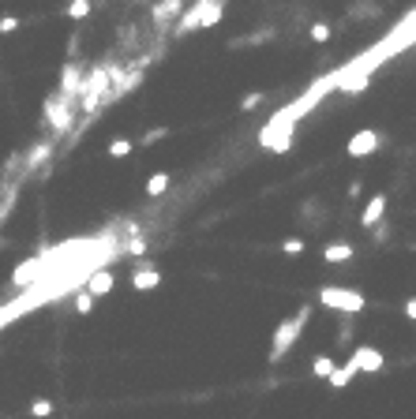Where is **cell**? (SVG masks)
I'll return each mask as SVG.
<instances>
[{
    "instance_id": "1",
    "label": "cell",
    "mask_w": 416,
    "mask_h": 419,
    "mask_svg": "<svg viewBox=\"0 0 416 419\" xmlns=\"http://www.w3.org/2000/svg\"><path fill=\"white\" fill-rule=\"evenodd\" d=\"M315 304L327 307V311H337V314H360L364 311V292H356V288H342V285H322L315 292Z\"/></svg>"
},
{
    "instance_id": "29",
    "label": "cell",
    "mask_w": 416,
    "mask_h": 419,
    "mask_svg": "<svg viewBox=\"0 0 416 419\" xmlns=\"http://www.w3.org/2000/svg\"><path fill=\"white\" fill-rule=\"evenodd\" d=\"M405 318H409V322H416V296H412V299H405Z\"/></svg>"
},
{
    "instance_id": "14",
    "label": "cell",
    "mask_w": 416,
    "mask_h": 419,
    "mask_svg": "<svg viewBox=\"0 0 416 419\" xmlns=\"http://www.w3.org/2000/svg\"><path fill=\"white\" fill-rule=\"evenodd\" d=\"M322 258L327 262H349L353 258V243H327L322 247Z\"/></svg>"
},
{
    "instance_id": "15",
    "label": "cell",
    "mask_w": 416,
    "mask_h": 419,
    "mask_svg": "<svg viewBox=\"0 0 416 419\" xmlns=\"http://www.w3.org/2000/svg\"><path fill=\"white\" fill-rule=\"evenodd\" d=\"M222 19V0H206V11H203V30H210V26Z\"/></svg>"
},
{
    "instance_id": "22",
    "label": "cell",
    "mask_w": 416,
    "mask_h": 419,
    "mask_svg": "<svg viewBox=\"0 0 416 419\" xmlns=\"http://www.w3.org/2000/svg\"><path fill=\"white\" fill-rule=\"evenodd\" d=\"M308 34H311V42H319V45H322V42H330V34H334V30H330L327 23H315Z\"/></svg>"
},
{
    "instance_id": "12",
    "label": "cell",
    "mask_w": 416,
    "mask_h": 419,
    "mask_svg": "<svg viewBox=\"0 0 416 419\" xmlns=\"http://www.w3.org/2000/svg\"><path fill=\"white\" fill-rule=\"evenodd\" d=\"M158 285H162V270H154V266L132 270V288H139V292H150V288H158Z\"/></svg>"
},
{
    "instance_id": "13",
    "label": "cell",
    "mask_w": 416,
    "mask_h": 419,
    "mask_svg": "<svg viewBox=\"0 0 416 419\" xmlns=\"http://www.w3.org/2000/svg\"><path fill=\"white\" fill-rule=\"evenodd\" d=\"M353 374H360V371H356V363H353V360H345V367H337V371L327 378V382H330V389H345L349 382H353Z\"/></svg>"
},
{
    "instance_id": "23",
    "label": "cell",
    "mask_w": 416,
    "mask_h": 419,
    "mask_svg": "<svg viewBox=\"0 0 416 419\" xmlns=\"http://www.w3.org/2000/svg\"><path fill=\"white\" fill-rule=\"evenodd\" d=\"M30 415H38V419L53 415V401H45V397H42V401H34V404H30Z\"/></svg>"
},
{
    "instance_id": "26",
    "label": "cell",
    "mask_w": 416,
    "mask_h": 419,
    "mask_svg": "<svg viewBox=\"0 0 416 419\" xmlns=\"http://www.w3.org/2000/svg\"><path fill=\"white\" fill-rule=\"evenodd\" d=\"M281 247H285V255H300L304 251V240H285Z\"/></svg>"
},
{
    "instance_id": "21",
    "label": "cell",
    "mask_w": 416,
    "mask_h": 419,
    "mask_svg": "<svg viewBox=\"0 0 416 419\" xmlns=\"http://www.w3.org/2000/svg\"><path fill=\"white\" fill-rule=\"evenodd\" d=\"M49 150H53V142H38V147H34V154L27 157V168H34L38 161H42V157H49Z\"/></svg>"
},
{
    "instance_id": "6",
    "label": "cell",
    "mask_w": 416,
    "mask_h": 419,
    "mask_svg": "<svg viewBox=\"0 0 416 419\" xmlns=\"http://www.w3.org/2000/svg\"><path fill=\"white\" fill-rule=\"evenodd\" d=\"M57 94H64L68 101H79V94H83V75H79V64H75V60H68V64H64Z\"/></svg>"
},
{
    "instance_id": "18",
    "label": "cell",
    "mask_w": 416,
    "mask_h": 419,
    "mask_svg": "<svg viewBox=\"0 0 416 419\" xmlns=\"http://www.w3.org/2000/svg\"><path fill=\"white\" fill-rule=\"evenodd\" d=\"M162 191H169V176L165 173H154L147 180V195H162Z\"/></svg>"
},
{
    "instance_id": "27",
    "label": "cell",
    "mask_w": 416,
    "mask_h": 419,
    "mask_svg": "<svg viewBox=\"0 0 416 419\" xmlns=\"http://www.w3.org/2000/svg\"><path fill=\"white\" fill-rule=\"evenodd\" d=\"M353 333H356V330H353V322H345V326H342V333H337V345H345V340H353Z\"/></svg>"
},
{
    "instance_id": "3",
    "label": "cell",
    "mask_w": 416,
    "mask_h": 419,
    "mask_svg": "<svg viewBox=\"0 0 416 419\" xmlns=\"http://www.w3.org/2000/svg\"><path fill=\"white\" fill-rule=\"evenodd\" d=\"M106 90H113V79L106 68H94L90 71V79L83 83V94H79V105H83V113H94L101 101H109Z\"/></svg>"
},
{
    "instance_id": "20",
    "label": "cell",
    "mask_w": 416,
    "mask_h": 419,
    "mask_svg": "<svg viewBox=\"0 0 416 419\" xmlns=\"http://www.w3.org/2000/svg\"><path fill=\"white\" fill-rule=\"evenodd\" d=\"M68 16L72 19H86L90 16V0H68Z\"/></svg>"
},
{
    "instance_id": "10",
    "label": "cell",
    "mask_w": 416,
    "mask_h": 419,
    "mask_svg": "<svg viewBox=\"0 0 416 419\" xmlns=\"http://www.w3.org/2000/svg\"><path fill=\"white\" fill-rule=\"evenodd\" d=\"M383 214H386V195L379 191V195H371V199H368V206H364L360 225H364V229H375V225L383 221Z\"/></svg>"
},
{
    "instance_id": "25",
    "label": "cell",
    "mask_w": 416,
    "mask_h": 419,
    "mask_svg": "<svg viewBox=\"0 0 416 419\" xmlns=\"http://www.w3.org/2000/svg\"><path fill=\"white\" fill-rule=\"evenodd\" d=\"M259 105H263V94H248V98L240 101V109H244V113H252V109H259Z\"/></svg>"
},
{
    "instance_id": "19",
    "label": "cell",
    "mask_w": 416,
    "mask_h": 419,
    "mask_svg": "<svg viewBox=\"0 0 416 419\" xmlns=\"http://www.w3.org/2000/svg\"><path fill=\"white\" fill-rule=\"evenodd\" d=\"M311 371H315L319 378H330V374L337 371V367H334V360H330V356H319L315 363H311Z\"/></svg>"
},
{
    "instance_id": "30",
    "label": "cell",
    "mask_w": 416,
    "mask_h": 419,
    "mask_svg": "<svg viewBox=\"0 0 416 419\" xmlns=\"http://www.w3.org/2000/svg\"><path fill=\"white\" fill-rule=\"evenodd\" d=\"M162 135H165V131H162V127H154V131H147V139H142V142H158Z\"/></svg>"
},
{
    "instance_id": "24",
    "label": "cell",
    "mask_w": 416,
    "mask_h": 419,
    "mask_svg": "<svg viewBox=\"0 0 416 419\" xmlns=\"http://www.w3.org/2000/svg\"><path fill=\"white\" fill-rule=\"evenodd\" d=\"M124 251H132V255H147V240H142V236H128Z\"/></svg>"
},
{
    "instance_id": "16",
    "label": "cell",
    "mask_w": 416,
    "mask_h": 419,
    "mask_svg": "<svg viewBox=\"0 0 416 419\" xmlns=\"http://www.w3.org/2000/svg\"><path fill=\"white\" fill-rule=\"evenodd\" d=\"M94 292H90V288H79V292H75V311H79V314H90V311H94Z\"/></svg>"
},
{
    "instance_id": "2",
    "label": "cell",
    "mask_w": 416,
    "mask_h": 419,
    "mask_svg": "<svg viewBox=\"0 0 416 419\" xmlns=\"http://www.w3.org/2000/svg\"><path fill=\"white\" fill-rule=\"evenodd\" d=\"M308 314H311V307H300L289 322H281L278 330H274V340H270V363H281L285 360V352L296 345V337H300V330L308 326Z\"/></svg>"
},
{
    "instance_id": "11",
    "label": "cell",
    "mask_w": 416,
    "mask_h": 419,
    "mask_svg": "<svg viewBox=\"0 0 416 419\" xmlns=\"http://www.w3.org/2000/svg\"><path fill=\"white\" fill-rule=\"evenodd\" d=\"M113 285H116V277H113V270H106V266H98V270L86 277V288H90L94 296H109Z\"/></svg>"
},
{
    "instance_id": "9",
    "label": "cell",
    "mask_w": 416,
    "mask_h": 419,
    "mask_svg": "<svg viewBox=\"0 0 416 419\" xmlns=\"http://www.w3.org/2000/svg\"><path fill=\"white\" fill-rule=\"evenodd\" d=\"M349 360L356 363V371H368V374H375V371L383 367V352L375 348V345H360V348H356Z\"/></svg>"
},
{
    "instance_id": "17",
    "label": "cell",
    "mask_w": 416,
    "mask_h": 419,
    "mask_svg": "<svg viewBox=\"0 0 416 419\" xmlns=\"http://www.w3.org/2000/svg\"><path fill=\"white\" fill-rule=\"evenodd\" d=\"M132 150H135L132 139H113V142H109V157H128Z\"/></svg>"
},
{
    "instance_id": "7",
    "label": "cell",
    "mask_w": 416,
    "mask_h": 419,
    "mask_svg": "<svg viewBox=\"0 0 416 419\" xmlns=\"http://www.w3.org/2000/svg\"><path fill=\"white\" fill-rule=\"evenodd\" d=\"M188 11V0H158V4H154V11H150V19H154V26H158V30H165L169 23H173L176 16H184Z\"/></svg>"
},
{
    "instance_id": "8",
    "label": "cell",
    "mask_w": 416,
    "mask_h": 419,
    "mask_svg": "<svg viewBox=\"0 0 416 419\" xmlns=\"http://www.w3.org/2000/svg\"><path fill=\"white\" fill-rule=\"evenodd\" d=\"M203 11H206V0H195V4L176 19L173 34H191V30H203Z\"/></svg>"
},
{
    "instance_id": "5",
    "label": "cell",
    "mask_w": 416,
    "mask_h": 419,
    "mask_svg": "<svg viewBox=\"0 0 416 419\" xmlns=\"http://www.w3.org/2000/svg\"><path fill=\"white\" fill-rule=\"evenodd\" d=\"M379 147H383V135H379V131H375V127H360L356 135L345 142V154H349V157H371Z\"/></svg>"
},
{
    "instance_id": "4",
    "label": "cell",
    "mask_w": 416,
    "mask_h": 419,
    "mask_svg": "<svg viewBox=\"0 0 416 419\" xmlns=\"http://www.w3.org/2000/svg\"><path fill=\"white\" fill-rule=\"evenodd\" d=\"M75 120V101H68L64 94H53L45 101V124L53 127V135H64Z\"/></svg>"
},
{
    "instance_id": "28",
    "label": "cell",
    "mask_w": 416,
    "mask_h": 419,
    "mask_svg": "<svg viewBox=\"0 0 416 419\" xmlns=\"http://www.w3.org/2000/svg\"><path fill=\"white\" fill-rule=\"evenodd\" d=\"M19 30V23L11 19V16H4V23H0V34H16Z\"/></svg>"
}]
</instances>
